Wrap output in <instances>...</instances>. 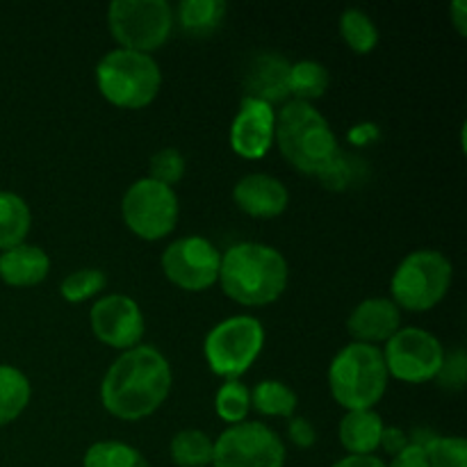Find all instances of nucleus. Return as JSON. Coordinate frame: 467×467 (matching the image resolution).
<instances>
[{
	"mask_svg": "<svg viewBox=\"0 0 467 467\" xmlns=\"http://www.w3.org/2000/svg\"><path fill=\"white\" fill-rule=\"evenodd\" d=\"M173 372L167 356L150 345L121 351L100 383V404L112 418L140 422L167 401Z\"/></svg>",
	"mask_w": 467,
	"mask_h": 467,
	"instance_id": "nucleus-1",
	"label": "nucleus"
},
{
	"mask_svg": "<svg viewBox=\"0 0 467 467\" xmlns=\"http://www.w3.org/2000/svg\"><path fill=\"white\" fill-rule=\"evenodd\" d=\"M290 281L285 255L260 242H240L222 254L219 285L223 295L246 308L269 306L283 296Z\"/></svg>",
	"mask_w": 467,
	"mask_h": 467,
	"instance_id": "nucleus-2",
	"label": "nucleus"
},
{
	"mask_svg": "<svg viewBox=\"0 0 467 467\" xmlns=\"http://www.w3.org/2000/svg\"><path fill=\"white\" fill-rule=\"evenodd\" d=\"M274 144L283 158L306 176H319L340 150L327 117L313 103L301 100H287L276 112Z\"/></svg>",
	"mask_w": 467,
	"mask_h": 467,
	"instance_id": "nucleus-3",
	"label": "nucleus"
},
{
	"mask_svg": "<svg viewBox=\"0 0 467 467\" xmlns=\"http://www.w3.org/2000/svg\"><path fill=\"white\" fill-rule=\"evenodd\" d=\"M388 369L381 347L349 342L328 365V390L345 410H369L388 390Z\"/></svg>",
	"mask_w": 467,
	"mask_h": 467,
	"instance_id": "nucleus-4",
	"label": "nucleus"
},
{
	"mask_svg": "<svg viewBox=\"0 0 467 467\" xmlns=\"http://www.w3.org/2000/svg\"><path fill=\"white\" fill-rule=\"evenodd\" d=\"M96 87L114 108L144 109L158 99L162 68L153 55L114 48L96 64Z\"/></svg>",
	"mask_w": 467,
	"mask_h": 467,
	"instance_id": "nucleus-5",
	"label": "nucleus"
},
{
	"mask_svg": "<svg viewBox=\"0 0 467 467\" xmlns=\"http://www.w3.org/2000/svg\"><path fill=\"white\" fill-rule=\"evenodd\" d=\"M454 265L442 251L418 249L397 265L390 278V299L400 310L427 313L450 292Z\"/></svg>",
	"mask_w": 467,
	"mask_h": 467,
	"instance_id": "nucleus-6",
	"label": "nucleus"
},
{
	"mask_svg": "<svg viewBox=\"0 0 467 467\" xmlns=\"http://www.w3.org/2000/svg\"><path fill=\"white\" fill-rule=\"evenodd\" d=\"M265 347V327L254 315H233L214 324L203 342V356L210 372L228 379H240L258 360Z\"/></svg>",
	"mask_w": 467,
	"mask_h": 467,
	"instance_id": "nucleus-7",
	"label": "nucleus"
},
{
	"mask_svg": "<svg viewBox=\"0 0 467 467\" xmlns=\"http://www.w3.org/2000/svg\"><path fill=\"white\" fill-rule=\"evenodd\" d=\"M173 7L167 0H114L108 7V26L117 48L155 53L173 30Z\"/></svg>",
	"mask_w": 467,
	"mask_h": 467,
	"instance_id": "nucleus-8",
	"label": "nucleus"
},
{
	"mask_svg": "<svg viewBox=\"0 0 467 467\" xmlns=\"http://www.w3.org/2000/svg\"><path fill=\"white\" fill-rule=\"evenodd\" d=\"M121 217L128 231L140 240H164L176 231L181 217L176 190L149 176L140 178L123 194Z\"/></svg>",
	"mask_w": 467,
	"mask_h": 467,
	"instance_id": "nucleus-9",
	"label": "nucleus"
},
{
	"mask_svg": "<svg viewBox=\"0 0 467 467\" xmlns=\"http://www.w3.org/2000/svg\"><path fill=\"white\" fill-rule=\"evenodd\" d=\"M285 459L283 438L255 420L228 427L213 447V467H283Z\"/></svg>",
	"mask_w": 467,
	"mask_h": 467,
	"instance_id": "nucleus-10",
	"label": "nucleus"
},
{
	"mask_svg": "<svg viewBox=\"0 0 467 467\" xmlns=\"http://www.w3.org/2000/svg\"><path fill=\"white\" fill-rule=\"evenodd\" d=\"M381 354L386 360L388 377L420 386V383L436 381L447 351L433 333L418 327H406L386 342Z\"/></svg>",
	"mask_w": 467,
	"mask_h": 467,
	"instance_id": "nucleus-11",
	"label": "nucleus"
},
{
	"mask_svg": "<svg viewBox=\"0 0 467 467\" xmlns=\"http://www.w3.org/2000/svg\"><path fill=\"white\" fill-rule=\"evenodd\" d=\"M162 272L169 283L185 292H205L219 281L222 251L201 235H185L173 240L162 251Z\"/></svg>",
	"mask_w": 467,
	"mask_h": 467,
	"instance_id": "nucleus-12",
	"label": "nucleus"
},
{
	"mask_svg": "<svg viewBox=\"0 0 467 467\" xmlns=\"http://www.w3.org/2000/svg\"><path fill=\"white\" fill-rule=\"evenodd\" d=\"M89 324L96 340L117 351L141 345L146 322L140 304L128 295H105L91 306Z\"/></svg>",
	"mask_w": 467,
	"mask_h": 467,
	"instance_id": "nucleus-13",
	"label": "nucleus"
},
{
	"mask_svg": "<svg viewBox=\"0 0 467 467\" xmlns=\"http://www.w3.org/2000/svg\"><path fill=\"white\" fill-rule=\"evenodd\" d=\"M276 109L267 100L244 96L231 123V149L244 160H263L274 146Z\"/></svg>",
	"mask_w": 467,
	"mask_h": 467,
	"instance_id": "nucleus-14",
	"label": "nucleus"
},
{
	"mask_svg": "<svg viewBox=\"0 0 467 467\" xmlns=\"http://www.w3.org/2000/svg\"><path fill=\"white\" fill-rule=\"evenodd\" d=\"M233 201L244 214L254 219L281 217L290 203V192L269 173H249L233 187Z\"/></svg>",
	"mask_w": 467,
	"mask_h": 467,
	"instance_id": "nucleus-15",
	"label": "nucleus"
},
{
	"mask_svg": "<svg viewBox=\"0 0 467 467\" xmlns=\"http://www.w3.org/2000/svg\"><path fill=\"white\" fill-rule=\"evenodd\" d=\"M401 328V310L395 301L386 296H372L365 299L351 310L347 319V331L360 345L379 347L386 345L392 336Z\"/></svg>",
	"mask_w": 467,
	"mask_h": 467,
	"instance_id": "nucleus-16",
	"label": "nucleus"
},
{
	"mask_svg": "<svg viewBox=\"0 0 467 467\" xmlns=\"http://www.w3.org/2000/svg\"><path fill=\"white\" fill-rule=\"evenodd\" d=\"M50 258L41 246L23 244L0 254V278L12 287H35L48 276Z\"/></svg>",
	"mask_w": 467,
	"mask_h": 467,
	"instance_id": "nucleus-17",
	"label": "nucleus"
},
{
	"mask_svg": "<svg viewBox=\"0 0 467 467\" xmlns=\"http://www.w3.org/2000/svg\"><path fill=\"white\" fill-rule=\"evenodd\" d=\"M383 429V418L374 409L347 410L337 427V438L347 456H374L381 445Z\"/></svg>",
	"mask_w": 467,
	"mask_h": 467,
	"instance_id": "nucleus-18",
	"label": "nucleus"
},
{
	"mask_svg": "<svg viewBox=\"0 0 467 467\" xmlns=\"http://www.w3.org/2000/svg\"><path fill=\"white\" fill-rule=\"evenodd\" d=\"M287 71H290V64L283 57L260 55L251 62L249 73H246V87H249L246 96L267 100L269 105L287 99Z\"/></svg>",
	"mask_w": 467,
	"mask_h": 467,
	"instance_id": "nucleus-19",
	"label": "nucleus"
},
{
	"mask_svg": "<svg viewBox=\"0 0 467 467\" xmlns=\"http://www.w3.org/2000/svg\"><path fill=\"white\" fill-rule=\"evenodd\" d=\"M226 9L223 0H182L173 9V21H178L185 35L203 39L222 27Z\"/></svg>",
	"mask_w": 467,
	"mask_h": 467,
	"instance_id": "nucleus-20",
	"label": "nucleus"
},
{
	"mask_svg": "<svg viewBox=\"0 0 467 467\" xmlns=\"http://www.w3.org/2000/svg\"><path fill=\"white\" fill-rule=\"evenodd\" d=\"M30 228L32 213L26 199L14 192H0V251L23 244Z\"/></svg>",
	"mask_w": 467,
	"mask_h": 467,
	"instance_id": "nucleus-21",
	"label": "nucleus"
},
{
	"mask_svg": "<svg viewBox=\"0 0 467 467\" xmlns=\"http://www.w3.org/2000/svg\"><path fill=\"white\" fill-rule=\"evenodd\" d=\"M30 400L32 386L26 372L14 365H0V429L21 418Z\"/></svg>",
	"mask_w": 467,
	"mask_h": 467,
	"instance_id": "nucleus-22",
	"label": "nucleus"
},
{
	"mask_svg": "<svg viewBox=\"0 0 467 467\" xmlns=\"http://www.w3.org/2000/svg\"><path fill=\"white\" fill-rule=\"evenodd\" d=\"M328 82H331V76L324 64L315 59H299L290 64V71H287V96L301 103H313L327 94Z\"/></svg>",
	"mask_w": 467,
	"mask_h": 467,
	"instance_id": "nucleus-23",
	"label": "nucleus"
},
{
	"mask_svg": "<svg viewBox=\"0 0 467 467\" xmlns=\"http://www.w3.org/2000/svg\"><path fill=\"white\" fill-rule=\"evenodd\" d=\"M299 406V397L287 383L267 379L260 381L251 390V409L265 418H295V410Z\"/></svg>",
	"mask_w": 467,
	"mask_h": 467,
	"instance_id": "nucleus-24",
	"label": "nucleus"
},
{
	"mask_svg": "<svg viewBox=\"0 0 467 467\" xmlns=\"http://www.w3.org/2000/svg\"><path fill=\"white\" fill-rule=\"evenodd\" d=\"M214 441L201 429H182L169 442V456L176 467L213 465Z\"/></svg>",
	"mask_w": 467,
	"mask_h": 467,
	"instance_id": "nucleus-25",
	"label": "nucleus"
},
{
	"mask_svg": "<svg viewBox=\"0 0 467 467\" xmlns=\"http://www.w3.org/2000/svg\"><path fill=\"white\" fill-rule=\"evenodd\" d=\"M82 467H150L137 447L119 441H99L87 447Z\"/></svg>",
	"mask_w": 467,
	"mask_h": 467,
	"instance_id": "nucleus-26",
	"label": "nucleus"
},
{
	"mask_svg": "<svg viewBox=\"0 0 467 467\" xmlns=\"http://www.w3.org/2000/svg\"><path fill=\"white\" fill-rule=\"evenodd\" d=\"M340 35L345 44L354 53L368 55L379 44V27L368 12L358 7H349L340 16Z\"/></svg>",
	"mask_w": 467,
	"mask_h": 467,
	"instance_id": "nucleus-27",
	"label": "nucleus"
},
{
	"mask_svg": "<svg viewBox=\"0 0 467 467\" xmlns=\"http://www.w3.org/2000/svg\"><path fill=\"white\" fill-rule=\"evenodd\" d=\"M214 413L219 415L222 422L228 427L233 424L246 422L251 413V390L246 383L240 379H228L219 386L217 395H214Z\"/></svg>",
	"mask_w": 467,
	"mask_h": 467,
	"instance_id": "nucleus-28",
	"label": "nucleus"
},
{
	"mask_svg": "<svg viewBox=\"0 0 467 467\" xmlns=\"http://www.w3.org/2000/svg\"><path fill=\"white\" fill-rule=\"evenodd\" d=\"M108 285V276L105 272L94 267L76 269V272L68 274L67 278L59 285V295L68 304H82V301H89L91 296H96L99 292L105 290Z\"/></svg>",
	"mask_w": 467,
	"mask_h": 467,
	"instance_id": "nucleus-29",
	"label": "nucleus"
},
{
	"mask_svg": "<svg viewBox=\"0 0 467 467\" xmlns=\"http://www.w3.org/2000/svg\"><path fill=\"white\" fill-rule=\"evenodd\" d=\"M429 467H467V442L459 436H436L427 447Z\"/></svg>",
	"mask_w": 467,
	"mask_h": 467,
	"instance_id": "nucleus-30",
	"label": "nucleus"
},
{
	"mask_svg": "<svg viewBox=\"0 0 467 467\" xmlns=\"http://www.w3.org/2000/svg\"><path fill=\"white\" fill-rule=\"evenodd\" d=\"M185 169L187 162L181 150L169 146V149H162L150 155L149 178H153V181L162 182L167 187H176L182 181V176H185Z\"/></svg>",
	"mask_w": 467,
	"mask_h": 467,
	"instance_id": "nucleus-31",
	"label": "nucleus"
},
{
	"mask_svg": "<svg viewBox=\"0 0 467 467\" xmlns=\"http://www.w3.org/2000/svg\"><path fill=\"white\" fill-rule=\"evenodd\" d=\"M358 160L337 150L336 158H333L331 162H328V167L319 173V178H322L324 185L331 187V190H347V187H351L358 181Z\"/></svg>",
	"mask_w": 467,
	"mask_h": 467,
	"instance_id": "nucleus-32",
	"label": "nucleus"
},
{
	"mask_svg": "<svg viewBox=\"0 0 467 467\" xmlns=\"http://www.w3.org/2000/svg\"><path fill=\"white\" fill-rule=\"evenodd\" d=\"M465 379H467L465 351L454 349V351H450V354H445L442 368L436 377L438 386L445 388V390H463Z\"/></svg>",
	"mask_w": 467,
	"mask_h": 467,
	"instance_id": "nucleus-33",
	"label": "nucleus"
},
{
	"mask_svg": "<svg viewBox=\"0 0 467 467\" xmlns=\"http://www.w3.org/2000/svg\"><path fill=\"white\" fill-rule=\"evenodd\" d=\"M287 441L295 447H299V450H310V447L317 442V431H315L313 422H310L308 418L295 415V418H290V422H287Z\"/></svg>",
	"mask_w": 467,
	"mask_h": 467,
	"instance_id": "nucleus-34",
	"label": "nucleus"
},
{
	"mask_svg": "<svg viewBox=\"0 0 467 467\" xmlns=\"http://www.w3.org/2000/svg\"><path fill=\"white\" fill-rule=\"evenodd\" d=\"M386 467H429L427 450H424L422 445H413V442H410L404 451L392 456V461L386 463Z\"/></svg>",
	"mask_w": 467,
	"mask_h": 467,
	"instance_id": "nucleus-35",
	"label": "nucleus"
},
{
	"mask_svg": "<svg viewBox=\"0 0 467 467\" xmlns=\"http://www.w3.org/2000/svg\"><path fill=\"white\" fill-rule=\"evenodd\" d=\"M409 445H410V438L404 429L386 427L381 433V445H379V450H383L386 454H390V456H397L400 451H404Z\"/></svg>",
	"mask_w": 467,
	"mask_h": 467,
	"instance_id": "nucleus-36",
	"label": "nucleus"
},
{
	"mask_svg": "<svg viewBox=\"0 0 467 467\" xmlns=\"http://www.w3.org/2000/svg\"><path fill=\"white\" fill-rule=\"evenodd\" d=\"M331 467H386V461L374 456H345V459L336 461Z\"/></svg>",
	"mask_w": 467,
	"mask_h": 467,
	"instance_id": "nucleus-37",
	"label": "nucleus"
},
{
	"mask_svg": "<svg viewBox=\"0 0 467 467\" xmlns=\"http://www.w3.org/2000/svg\"><path fill=\"white\" fill-rule=\"evenodd\" d=\"M450 18L451 23H454L456 32H459L461 36L467 35V5L465 0H454V3L450 5Z\"/></svg>",
	"mask_w": 467,
	"mask_h": 467,
	"instance_id": "nucleus-38",
	"label": "nucleus"
}]
</instances>
